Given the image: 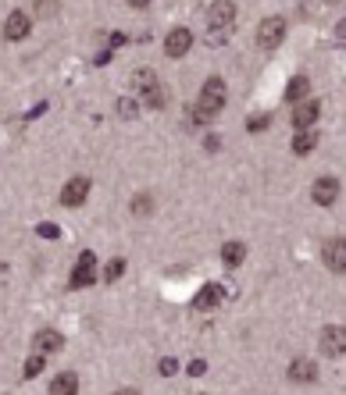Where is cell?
I'll list each match as a JSON object with an SVG mask.
<instances>
[{"label": "cell", "instance_id": "277c9868", "mask_svg": "<svg viewBox=\"0 0 346 395\" xmlns=\"http://www.w3.org/2000/svg\"><path fill=\"white\" fill-rule=\"evenodd\" d=\"M96 281V257L90 253H79V260H75V267H72V278H68V285L72 288H90Z\"/></svg>", "mask_w": 346, "mask_h": 395}, {"label": "cell", "instance_id": "7c38bea8", "mask_svg": "<svg viewBox=\"0 0 346 395\" xmlns=\"http://www.w3.org/2000/svg\"><path fill=\"white\" fill-rule=\"evenodd\" d=\"M321 349L329 352V356H339V352H346V331L339 324H329L321 331Z\"/></svg>", "mask_w": 346, "mask_h": 395}, {"label": "cell", "instance_id": "d4e9b609", "mask_svg": "<svg viewBox=\"0 0 346 395\" xmlns=\"http://www.w3.org/2000/svg\"><path fill=\"white\" fill-rule=\"evenodd\" d=\"M261 129H268V114H254L247 121V132H261Z\"/></svg>", "mask_w": 346, "mask_h": 395}, {"label": "cell", "instance_id": "30bf717a", "mask_svg": "<svg viewBox=\"0 0 346 395\" xmlns=\"http://www.w3.org/2000/svg\"><path fill=\"white\" fill-rule=\"evenodd\" d=\"M193 47V32L190 29H172L168 39H165V54L168 57H186Z\"/></svg>", "mask_w": 346, "mask_h": 395}, {"label": "cell", "instance_id": "2e32d148", "mask_svg": "<svg viewBox=\"0 0 346 395\" xmlns=\"http://www.w3.org/2000/svg\"><path fill=\"white\" fill-rule=\"evenodd\" d=\"M79 392V378L68 370V374H57V378L50 381V395H75Z\"/></svg>", "mask_w": 346, "mask_h": 395}, {"label": "cell", "instance_id": "9a60e30c", "mask_svg": "<svg viewBox=\"0 0 346 395\" xmlns=\"http://www.w3.org/2000/svg\"><path fill=\"white\" fill-rule=\"evenodd\" d=\"M289 378H293V381H300V385L314 381V378H318L314 360H293V363H289Z\"/></svg>", "mask_w": 346, "mask_h": 395}, {"label": "cell", "instance_id": "7a4b0ae2", "mask_svg": "<svg viewBox=\"0 0 346 395\" xmlns=\"http://www.w3.org/2000/svg\"><path fill=\"white\" fill-rule=\"evenodd\" d=\"M132 89L139 93L143 107H165V93H161V82H157V75L150 68L132 72Z\"/></svg>", "mask_w": 346, "mask_h": 395}, {"label": "cell", "instance_id": "4316f807", "mask_svg": "<svg viewBox=\"0 0 346 395\" xmlns=\"http://www.w3.org/2000/svg\"><path fill=\"white\" fill-rule=\"evenodd\" d=\"M36 232L43 235V239H57V235H61V228H57V224H50V221H43V224L36 228Z\"/></svg>", "mask_w": 346, "mask_h": 395}, {"label": "cell", "instance_id": "cb8c5ba5", "mask_svg": "<svg viewBox=\"0 0 346 395\" xmlns=\"http://www.w3.org/2000/svg\"><path fill=\"white\" fill-rule=\"evenodd\" d=\"M57 4H61V0H39L36 14H39V18H50V14H57Z\"/></svg>", "mask_w": 346, "mask_h": 395}, {"label": "cell", "instance_id": "52a82bcc", "mask_svg": "<svg viewBox=\"0 0 346 395\" xmlns=\"http://www.w3.org/2000/svg\"><path fill=\"white\" fill-rule=\"evenodd\" d=\"M311 200H314L318 206H332V203L339 200V178H336V175L318 178V182L311 185Z\"/></svg>", "mask_w": 346, "mask_h": 395}, {"label": "cell", "instance_id": "484cf974", "mask_svg": "<svg viewBox=\"0 0 346 395\" xmlns=\"http://www.w3.org/2000/svg\"><path fill=\"white\" fill-rule=\"evenodd\" d=\"M132 214H150V196L147 193L132 200Z\"/></svg>", "mask_w": 346, "mask_h": 395}, {"label": "cell", "instance_id": "8fae6325", "mask_svg": "<svg viewBox=\"0 0 346 395\" xmlns=\"http://www.w3.org/2000/svg\"><path fill=\"white\" fill-rule=\"evenodd\" d=\"M225 292H229L225 285H218V281H211V285H203L200 292L193 296V306H196V310H211V306H218L221 299H225Z\"/></svg>", "mask_w": 346, "mask_h": 395}, {"label": "cell", "instance_id": "603a6c76", "mask_svg": "<svg viewBox=\"0 0 346 395\" xmlns=\"http://www.w3.org/2000/svg\"><path fill=\"white\" fill-rule=\"evenodd\" d=\"M157 370H161V378H172V374H179V360L175 356H165L157 363Z\"/></svg>", "mask_w": 346, "mask_h": 395}, {"label": "cell", "instance_id": "ffe728a7", "mask_svg": "<svg viewBox=\"0 0 346 395\" xmlns=\"http://www.w3.org/2000/svg\"><path fill=\"white\" fill-rule=\"evenodd\" d=\"M114 111H118V114H121V118H125V121H132V118H136V114H139V103H136V100H132V96H121V100H118V103H114Z\"/></svg>", "mask_w": 346, "mask_h": 395}, {"label": "cell", "instance_id": "e0dca14e", "mask_svg": "<svg viewBox=\"0 0 346 395\" xmlns=\"http://www.w3.org/2000/svg\"><path fill=\"white\" fill-rule=\"evenodd\" d=\"M314 147H318V132L314 129H300V136L293 139V153L296 157H307Z\"/></svg>", "mask_w": 346, "mask_h": 395}, {"label": "cell", "instance_id": "3957f363", "mask_svg": "<svg viewBox=\"0 0 346 395\" xmlns=\"http://www.w3.org/2000/svg\"><path fill=\"white\" fill-rule=\"evenodd\" d=\"M282 39H286V18L272 14V18H264V22L257 25V47L261 50H275Z\"/></svg>", "mask_w": 346, "mask_h": 395}, {"label": "cell", "instance_id": "ac0fdd59", "mask_svg": "<svg viewBox=\"0 0 346 395\" xmlns=\"http://www.w3.org/2000/svg\"><path fill=\"white\" fill-rule=\"evenodd\" d=\"M243 257H247V246H243V242H225V246H221V264H225V267H239Z\"/></svg>", "mask_w": 346, "mask_h": 395}, {"label": "cell", "instance_id": "7402d4cb", "mask_svg": "<svg viewBox=\"0 0 346 395\" xmlns=\"http://www.w3.org/2000/svg\"><path fill=\"white\" fill-rule=\"evenodd\" d=\"M22 370H26V378H36V374L43 370V352H32V356L26 360V367H22Z\"/></svg>", "mask_w": 346, "mask_h": 395}, {"label": "cell", "instance_id": "d6986e66", "mask_svg": "<svg viewBox=\"0 0 346 395\" xmlns=\"http://www.w3.org/2000/svg\"><path fill=\"white\" fill-rule=\"evenodd\" d=\"M307 93H311V78L307 75H296L289 86H286V100H303Z\"/></svg>", "mask_w": 346, "mask_h": 395}, {"label": "cell", "instance_id": "44dd1931", "mask_svg": "<svg viewBox=\"0 0 346 395\" xmlns=\"http://www.w3.org/2000/svg\"><path fill=\"white\" fill-rule=\"evenodd\" d=\"M121 275H125V260H121V257H114V260L108 264V271H104V281H108V285H114Z\"/></svg>", "mask_w": 346, "mask_h": 395}, {"label": "cell", "instance_id": "6da1fadb", "mask_svg": "<svg viewBox=\"0 0 346 395\" xmlns=\"http://www.w3.org/2000/svg\"><path fill=\"white\" fill-rule=\"evenodd\" d=\"M221 107H225V82H221L218 75H211L207 82H203V89L196 96V107H193V118L196 121H211Z\"/></svg>", "mask_w": 346, "mask_h": 395}, {"label": "cell", "instance_id": "8992f818", "mask_svg": "<svg viewBox=\"0 0 346 395\" xmlns=\"http://www.w3.org/2000/svg\"><path fill=\"white\" fill-rule=\"evenodd\" d=\"M90 189H93L90 178H86V175H75V178H68V182H65V189H61V203L75 211V206H83V203H86Z\"/></svg>", "mask_w": 346, "mask_h": 395}, {"label": "cell", "instance_id": "83f0119b", "mask_svg": "<svg viewBox=\"0 0 346 395\" xmlns=\"http://www.w3.org/2000/svg\"><path fill=\"white\" fill-rule=\"evenodd\" d=\"M203 370H207V363H203V360H193V363H190V374H193V378H200Z\"/></svg>", "mask_w": 346, "mask_h": 395}, {"label": "cell", "instance_id": "4fadbf2b", "mask_svg": "<svg viewBox=\"0 0 346 395\" xmlns=\"http://www.w3.org/2000/svg\"><path fill=\"white\" fill-rule=\"evenodd\" d=\"M29 36V14L26 11H11L8 22H4V39H11V43H18V39Z\"/></svg>", "mask_w": 346, "mask_h": 395}, {"label": "cell", "instance_id": "9c48e42d", "mask_svg": "<svg viewBox=\"0 0 346 395\" xmlns=\"http://www.w3.org/2000/svg\"><path fill=\"white\" fill-rule=\"evenodd\" d=\"M318 114H321V103L318 100H296V111H293V125L296 129H314V121H318Z\"/></svg>", "mask_w": 346, "mask_h": 395}, {"label": "cell", "instance_id": "f1b7e54d", "mask_svg": "<svg viewBox=\"0 0 346 395\" xmlns=\"http://www.w3.org/2000/svg\"><path fill=\"white\" fill-rule=\"evenodd\" d=\"M147 4H150V0H129V8H136V11H139V8H147Z\"/></svg>", "mask_w": 346, "mask_h": 395}, {"label": "cell", "instance_id": "5b68a950", "mask_svg": "<svg viewBox=\"0 0 346 395\" xmlns=\"http://www.w3.org/2000/svg\"><path fill=\"white\" fill-rule=\"evenodd\" d=\"M207 25H211V32H229L236 25V4L232 0H218V4H211Z\"/></svg>", "mask_w": 346, "mask_h": 395}, {"label": "cell", "instance_id": "ba28073f", "mask_svg": "<svg viewBox=\"0 0 346 395\" xmlns=\"http://www.w3.org/2000/svg\"><path fill=\"white\" fill-rule=\"evenodd\" d=\"M321 260H325V267H329V271H346V239L336 235V239L325 242Z\"/></svg>", "mask_w": 346, "mask_h": 395}, {"label": "cell", "instance_id": "5bb4252c", "mask_svg": "<svg viewBox=\"0 0 346 395\" xmlns=\"http://www.w3.org/2000/svg\"><path fill=\"white\" fill-rule=\"evenodd\" d=\"M32 345H36V352H57L61 345H65V339H61V331H54V328H39L36 335H32Z\"/></svg>", "mask_w": 346, "mask_h": 395}]
</instances>
